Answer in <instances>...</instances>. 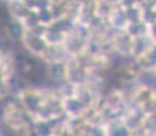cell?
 I'll list each match as a JSON object with an SVG mask.
<instances>
[]
</instances>
